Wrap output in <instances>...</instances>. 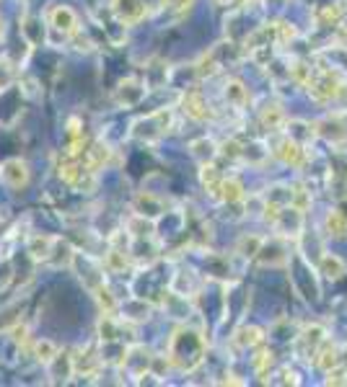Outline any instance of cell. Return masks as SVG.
<instances>
[{
    "instance_id": "6da1fadb",
    "label": "cell",
    "mask_w": 347,
    "mask_h": 387,
    "mask_svg": "<svg viewBox=\"0 0 347 387\" xmlns=\"http://www.w3.org/2000/svg\"><path fill=\"white\" fill-rule=\"evenodd\" d=\"M205 339H202L200 331H192V328H179L174 336H171V346H169V359L177 364L179 369H194L197 364L202 362L205 356Z\"/></svg>"
},
{
    "instance_id": "7a4b0ae2",
    "label": "cell",
    "mask_w": 347,
    "mask_h": 387,
    "mask_svg": "<svg viewBox=\"0 0 347 387\" xmlns=\"http://www.w3.org/2000/svg\"><path fill=\"white\" fill-rule=\"evenodd\" d=\"M0 178H3V183L8 186V189H26L29 186V178H32V173H29V166H26L21 158H11L6 160L3 166H0Z\"/></svg>"
},
{
    "instance_id": "3957f363",
    "label": "cell",
    "mask_w": 347,
    "mask_h": 387,
    "mask_svg": "<svg viewBox=\"0 0 347 387\" xmlns=\"http://www.w3.org/2000/svg\"><path fill=\"white\" fill-rule=\"evenodd\" d=\"M308 91L316 101H329L339 93V78L329 70H319L316 75L308 78Z\"/></svg>"
},
{
    "instance_id": "277c9868",
    "label": "cell",
    "mask_w": 347,
    "mask_h": 387,
    "mask_svg": "<svg viewBox=\"0 0 347 387\" xmlns=\"http://www.w3.org/2000/svg\"><path fill=\"white\" fill-rule=\"evenodd\" d=\"M49 26L55 29V32L65 34V37H73L78 34V16H75L73 8H68V6H55V8L49 11Z\"/></svg>"
},
{
    "instance_id": "5b68a950",
    "label": "cell",
    "mask_w": 347,
    "mask_h": 387,
    "mask_svg": "<svg viewBox=\"0 0 347 387\" xmlns=\"http://www.w3.org/2000/svg\"><path fill=\"white\" fill-rule=\"evenodd\" d=\"M114 13L125 26H132L146 16V0H114Z\"/></svg>"
},
{
    "instance_id": "8992f818",
    "label": "cell",
    "mask_w": 347,
    "mask_h": 387,
    "mask_svg": "<svg viewBox=\"0 0 347 387\" xmlns=\"http://www.w3.org/2000/svg\"><path fill=\"white\" fill-rule=\"evenodd\" d=\"M275 155L283 160L285 166H303V160H306V150H303V145L296 143V140H283V143L277 145V150H275Z\"/></svg>"
},
{
    "instance_id": "52a82bcc",
    "label": "cell",
    "mask_w": 347,
    "mask_h": 387,
    "mask_svg": "<svg viewBox=\"0 0 347 387\" xmlns=\"http://www.w3.org/2000/svg\"><path fill=\"white\" fill-rule=\"evenodd\" d=\"M143 96H146V86H143L140 80L130 78L125 80L120 86V91H117V101H120L122 106H137V103L143 101Z\"/></svg>"
},
{
    "instance_id": "ba28073f",
    "label": "cell",
    "mask_w": 347,
    "mask_h": 387,
    "mask_svg": "<svg viewBox=\"0 0 347 387\" xmlns=\"http://www.w3.org/2000/svg\"><path fill=\"white\" fill-rule=\"evenodd\" d=\"M184 111H187V117L197 119V122H205V119L213 117L210 106H208V101H205L200 93H187L184 96Z\"/></svg>"
},
{
    "instance_id": "9c48e42d",
    "label": "cell",
    "mask_w": 347,
    "mask_h": 387,
    "mask_svg": "<svg viewBox=\"0 0 347 387\" xmlns=\"http://www.w3.org/2000/svg\"><path fill=\"white\" fill-rule=\"evenodd\" d=\"M259 341H262V331H259L257 325H241V328L231 336L234 348H251L257 346Z\"/></svg>"
},
{
    "instance_id": "30bf717a",
    "label": "cell",
    "mask_w": 347,
    "mask_h": 387,
    "mask_svg": "<svg viewBox=\"0 0 347 387\" xmlns=\"http://www.w3.org/2000/svg\"><path fill=\"white\" fill-rule=\"evenodd\" d=\"M55 243H57V237H52V235H34L32 240H29V253H32L34 261H47L52 248H55Z\"/></svg>"
},
{
    "instance_id": "8fae6325",
    "label": "cell",
    "mask_w": 347,
    "mask_h": 387,
    "mask_svg": "<svg viewBox=\"0 0 347 387\" xmlns=\"http://www.w3.org/2000/svg\"><path fill=\"white\" fill-rule=\"evenodd\" d=\"M319 269H322V274L327 279H342L345 277L347 266L339 256H334V253H324L322 261H319Z\"/></svg>"
},
{
    "instance_id": "7c38bea8",
    "label": "cell",
    "mask_w": 347,
    "mask_h": 387,
    "mask_svg": "<svg viewBox=\"0 0 347 387\" xmlns=\"http://www.w3.org/2000/svg\"><path fill=\"white\" fill-rule=\"evenodd\" d=\"M223 96H226V101L231 103V106H244V103L249 101V91H246V86H244L241 80H226V88H223Z\"/></svg>"
},
{
    "instance_id": "4fadbf2b",
    "label": "cell",
    "mask_w": 347,
    "mask_h": 387,
    "mask_svg": "<svg viewBox=\"0 0 347 387\" xmlns=\"http://www.w3.org/2000/svg\"><path fill=\"white\" fill-rule=\"evenodd\" d=\"M200 178H202V183H205V189L210 191L213 197H218V191H220V181H223V176L218 173V168L213 166V163H202Z\"/></svg>"
},
{
    "instance_id": "5bb4252c",
    "label": "cell",
    "mask_w": 347,
    "mask_h": 387,
    "mask_svg": "<svg viewBox=\"0 0 347 387\" xmlns=\"http://www.w3.org/2000/svg\"><path fill=\"white\" fill-rule=\"evenodd\" d=\"M259 119H262V124L267 129H280L285 124V114L277 103H267L265 109H262V114H259Z\"/></svg>"
},
{
    "instance_id": "9a60e30c",
    "label": "cell",
    "mask_w": 347,
    "mask_h": 387,
    "mask_svg": "<svg viewBox=\"0 0 347 387\" xmlns=\"http://www.w3.org/2000/svg\"><path fill=\"white\" fill-rule=\"evenodd\" d=\"M189 150L200 163H213V158L218 155V147H215L213 140H197V143L189 145Z\"/></svg>"
},
{
    "instance_id": "2e32d148",
    "label": "cell",
    "mask_w": 347,
    "mask_h": 387,
    "mask_svg": "<svg viewBox=\"0 0 347 387\" xmlns=\"http://www.w3.org/2000/svg\"><path fill=\"white\" fill-rule=\"evenodd\" d=\"M301 341H303V346H306L308 354H319V346H324V331L319 328V325H311V328H306L303 331V336H301Z\"/></svg>"
},
{
    "instance_id": "e0dca14e",
    "label": "cell",
    "mask_w": 347,
    "mask_h": 387,
    "mask_svg": "<svg viewBox=\"0 0 347 387\" xmlns=\"http://www.w3.org/2000/svg\"><path fill=\"white\" fill-rule=\"evenodd\" d=\"M218 197L223 199V202H241L244 199V189H241V183L236 181V178H223L220 181V191H218Z\"/></svg>"
},
{
    "instance_id": "ac0fdd59",
    "label": "cell",
    "mask_w": 347,
    "mask_h": 387,
    "mask_svg": "<svg viewBox=\"0 0 347 387\" xmlns=\"http://www.w3.org/2000/svg\"><path fill=\"white\" fill-rule=\"evenodd\" d=\"M337 364H339L337 348H334V346L329 348V343L324 341V348H319V354H316V367H319V369H324V372H329V369H334Z\"/></svg>"
},
{
    "instance_id": "d6986e66",
    "label": "cell",
    "mask_w": 347,
    "mask_h": 387,
    "mask_svg": "<svg viewBox=\"0 0 347 387\" xmlns=\"http://www.w3.org/2000/svg\"><path fill=\"white\" fill-rule=\"evenodd\" d=\"M327 232L334 237H342L347 232V220L342 217V212H337V209H332L329 214H327Z\"/></svg>"
},
{
    "instance_id": "ffe728a7",
    "label": "cell",
    "mask_w": 347,
    "mask_h": 387,
    "mask_svg": "<svg viewBox=\"0 0 347 387\" xmlns=\"http://www.w3.org/2000/svg\"><path fill=\"white\" fill-rule=\"evenodd\" d=\"M34 356H37V362L49 364L57 356V346L52 343V341L42 339V341H37V346H34Z\"/></svg>"
},
{
    "instance_id": "44dd1931",
    "label": "cell",
    "mask_w": 347,
    "mask_h": 387,
    "mask_svg": "<svg viewBox=\"0 0 347 387\" xmlns=\"http://www.w3.org/2000/svg\"><path fill=\"white\" fill-rule=\"evenodd\" d=\"M16 78H18L16 65L3 57V60H0V91H6L11 83H16Z\"/></svg>"
},
{
    "instance_id": "7402d4cb",
    "label": "cell",
    "mask_w": 347,
    "mask_h": 387,
    "mask_svg": "<svg viewBox=\"0 0 347 387\" xmlns=\"http://www.w3.org/2000/svg\"><path fill=\"white\" fill-rule=\"evenodd\" d=\"M94 297H96L99 308L104 310V313H114V310H117V300H114L112 292H109L104 284H99L96 289H94Z\"/></svg>"
},
{
    "instance_id": "603a6c76",
    "label": "cell",
    "mask_w": 347,
    "mask_h": 387,
    "mask_svg": "<svg viewBox=\"0 0 347 387\" xmlns=\"http://www.w3.org/2000/svg\"><path fill=\"white\" fill-rule=\"evenodd\" d=\"M218 67H220V63L210 52V55H205L200 63H197V75H200V78H213V75L218 72Z\"/></svg>"
},
{
    "instance_id": "cb8c5ba5",
    "label": "cell",
    "mask_w": 347,
    "mask_h": 387,
    "mask_svg": "<svg viewBox=\"0 0 347 387\" xmlns=\"http://www.w3.org/2000/svg\"><path fill=\"white\" fill-rule=\"evenodd\" d=\"M106 158H109V147H106V145H94V147H91L89 150V168H94V171H96V168H101L106 163Z\"/></svg>"
},
{
    "instance_id": "d4e9b609",
    "label": "cell",
    "mask_w": 347,
    "mask_h": 387,
    "mask_svg": "<svg viewBox=\"0 0 347 387\" xmlns=\"http://www.w3.org/2000/svg\"><path fill=\"white\" fill-rule=\"evenodd\" d=\"M104 263L109 271H122L125 266H127V256H125V251H109L106 253Z\"/></svg>"
},
{
    "instance_id": "484cf974",
    "label": "cell",
    "mask_w": 347,
    "mask_h": 387,
    "mask_svg": "<svg viewBox=\"0 0 347 387\" xmlns=\"http://www.w3.org/2000/svg\"><path fill=\"white\" fill-rule=\"evenodd\" d=\"M296 39V29H293L291 24H285V21H280V24L275 26V41H280V44H288V41Z\"/></svg>"
},
{
    "instance_id": "4316f807",
    "label": "cell",
    "mask_w": 347,
    "mask_h": 387,
    "mask_svg": "<svg viewBox=\"0 0 347 387\" xmlns=\"http://www.w3.org/2000/svg\"><path fill=\"white\" fill-rule=\"evenodd\" d=\"M259 245H262V237H244L241 243H239V253H241V256H246V258H249V256H257V251H259Z\"/></svg>"
},
{
    "instance_id": "83f0119b",
    "label": "cell",
    "mask_w": 347,
    "mask_h": 387,
    "mask_svg": "<svg viewBox=\"0 0 347 387\" xmlns=\"http://www.w3.org/2000/svg\"><path fill=\"white\" fill-rule=\"evenodd\" d=\"M291 75L298 80V83H308V78H311V67H308L306 63H296L291 67Z\"/></svg>"
},
{
    "instance_id": "f1b7e54d",
    "label": "cell",
    "mask_w": 347,
    "mask_h": 387,
    "mask_svg": "<svg viewBox=\"0 0 347 387\" xmlns=\"http://www.w3.org/2000/svg\"><path fill=\"white\" fill-rule=\"evenodd\" d=\"M163 6L171 11H189L194 6V0H163Z\"/></svg>"
},
{
    "instance_id": "f546056e",
    "label": "cell",
    "mask_w": 347,
    "mask_h": 387,
    "mask_svg": "<svg viewBox=\"0 0 347 387\" xmlns=\"http://www.w3.org/2000/svg\"><path fill=\"white\" fill-rule=\"evenodd\" d=\"M223 152H226L228 158H241V145L234 143V140H228V143H223Z\"/></svg>"
},
{
    "instance_id": "4dcf8cb0",
    "label": "cell",
    "mask_w": 347,
    "mask_h": 387,
    "mask_svg": "<svg viewBox=\"0 0 347 387\" xmlns=\"http://www.w3.org/2000/svg\"><path fill=\"white\" fill-rule=\"evenodd\" d=\"M0 34H3V18H0Z\"/></svg>"
},
{
    "instance_id": "1f68e13d",
    "label": "cell",
    "mask_w": 347,
    "mask_h": 387,
    "mask_svg": "<svg viewBox=\"0 0 347 387\" xmlns=\"http://www.w3.org/2000/svg\"><path fill=\"white\" fill-rule=\"evenodd\" d=\"M215 3H228V0H215Z\"/></svg>"
}]
</instances>
